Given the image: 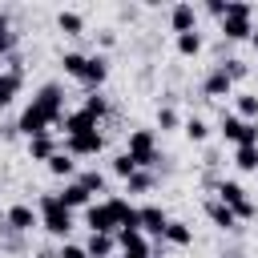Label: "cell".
Instances as JSON below:
<instances>
[{
	"label": "cell",
	"mask_w": 258,
	"mask_h": 258,
	"mask_svg": "<svg viewBox=\"0 0 258 258\" xmlns=\"http://www.w3.org/2000/svg\"><path fill=\"white\" fill-rule=\"evenodd\" d=\"M36 214H40V230L44 234L69 242V234H73V210H64L56 194H40L36 198Z\"/></svg>",
	"instance_id": "obj_1"
},
{
	"label": "cell",
	"mask_w": 258,
	"mask_h": 258,
	"mask_svg": "<svg viewBox=\"0 0 258 258\" xmlns=\"http://www.w3.org/2000/svg\"><path fill=\"white\" fill-rule=\"evenodd\" d=\"M214 198H218L222 206H230L238 222H254V218H258V202L246 194V185H242V181H230V177H222V181L214 185Z\"/></svg>",
	"instance_id": "obj_2"
},
{
	"label": "cell",
	"mask_w": 258,
	"mask_h": 258,
	"mask_svg": "<svg viewBox=\"0 0 258 258\" xmlns=\"http://www.w3.org/2000/svg\"><path fill=\"white\" fill-rule=\"evenodd\" d=\"M218 32H222L226 40H250V36H254V4L230 0L226 16L218 20Z\"/></svg>",
	"instance_id": "obj_3"
},
{
	"label": "cell",
	"mask_w": 258,
	"mask_h": 258,
	"mask_svg": "<svg viewBox=\"0 0 258 258\" xmlns=\"http://www.w3.org/2000/svg\"><path fill=\"white\" fill-rule=\"evenodd\" d=\"M125 153L137 161V169H157V133L153 129H129L125 137Z\"/></svg>",
	"instance_id": "obj_4"
},
{
	"label": "cell",
	"mask_w": 258,
	"mask_h": 258,
	"mask_svg": "<svg viewBox=\"0 0 258 258\" xmlns=\"http://www.w3.org/2000/svg\"><path fill=\"white\" fill-rule=\"evenodd\" d=\"M218 133L238 149V145H258V121H242L238 113H226L222 109V117H218Z\"/></svg>",
	"instance_id": "obj_5"
},
{
	"label": "cell",
	"mask_w": 258,
	"mask_h": 258,
	"mask_svg": "<svg viewBox=\"0 0 258 258\" xmlns=\"http://www.w3.org/2000/svg\"><path fill=\"white\" fill-rule=\"evenodd\" d=\"M28 105H36V109L52 121V129H60V121H64V85H56V81L40 85V89H36V97H32Z\"/></svg>",
	"instance_id": "obj_6"
},
{
	"label": "cell",
	"mask_w": 258,
	"mask_h": 258,
	"mask_svg": "<svg viewBox=\"0 0 258 258\" xmlns=\"http://www.w3.org/2000/svg\"><path fill=\"white\" fill-rule=\"evenodd\" d=\"M4 222H8V230L12 234H32V230H40V214H36V206L32 202H16V206H8L4 210Z\"/></svg>",
	"instance_id": "obj_7"
},
{
	"label": "cell",
	"mask_w": 258,
	"mask_h": 258,
	"mask_svg": "<svg viewBox=\"0 0 258 258\" xmlns=\"http://www.w3.org/2000/svg\"><path fill=\"white\" fill-rule=\"evenodd\" d=\"M64 153H73V157H97L101 149H105V133L97 129V133H81V137H64V145H60Z\"/></svg>",
	"instance_id": "obj_8"
},
{
	"label": "cell",
	"mask_w": 258,
	"mask_h": 258,
	"mask_svg": "<svg viewBox=\"0 0 258 258\" xmlns=\"http://www.w3.org/2000/svg\"><path fill=\"white\" fill-rule=\"evenodd\" d=\"M85 226H89V234H117V218L105 202H93L85 210Z\"/></svg>",
	"instance_id": "obj_9"
},
{
	"label": "cell",
	"mask_w": 258,
	"mask_h": 258,
	"mask_svg": "<svg viewBox=\"0 0 258 258\" xmlns=\"http://www.w3.org/2000/svg\"><path fill=\"white\" fill-rule=\"evenodd\" d=\"M202 93H206L210 101H222V97H234V81L226 77V69H222V64H214V69L206 73V81H202Z\"/></svg>",
	"instance_id": "obj_10"
},
{
	"label": "cell",
	"mask_w": 258,
	"mask_h": 258,
	"mask_svg": "<svg viewBox=\"0 0 258 258\" xmlns=\"http://www.w3.org/2000/svg\"><path fill=\"white\" fill-rule=\"evenodd\" d=\"M101 129V121L93 117V113H85V109H73V113H64V121H60V133L64 137H81V133H97Z\"/></svg>",
	"instance_id": "obj_11"
},
{
	"label": "cell",
	"mask_w": 258,
	"mask_h": 258,
	"mask_svg": "<svg viewBox=\"0 0 258 258\" xmlns=\"http://www.w3.org/2000/svg\"><path fill=\"white\" fill-rule=\"evenodd\" d=\"M169 28L181 36V32H198V8L189 4V0H177L173 8H169Z\"/></svg>",
	"instance_id": "obj_12"
},
{
	"label": "cell",
	"mask_w": 258,
	"mask_h": 258,
	"mask_svg": "<svg viewBox=\"0 0 258 258\" xmlns=\"http://www.w3.org/2000/svg\"><path fill=\"white\" fill-rule=\"evenodd\" d=\"M56 198H60L64 210H89V206H93V194H89L81 181H64V185L56 189Z\"/></svg>",
	"instance_id": "obj_13"
},
{
	"label": "cell",
	"mask_w": 258,
	"mask_h": 258,
	"mask_svg": "<svg viewBox=\"0 0 258 258\" xmlns=\"http://www.w3.org/2000/svg\"><path fill=\"white\" fill-rule=\"evenodd\" d=\"M137 214H141V234H153V238L161 242V234H165V226H169V214H165L161 206H137Z\"/></svg>",
	"instance_id": "obj_14"
},
{
	"label": "cell",
	"mask_w": 258,
	"mask_h": 258,
	"mask_svg": "<svg viewBox=\"0 0 258 258\" xmlns=\"http://www.w3.org/2000/svg\"><path fill=\"white\" fill-rule=\"evenodd\" d=\"M105 81H109V60H105L101 52H93V56H89V64H85V77H81V85H85L89 93H97Z\"/></svg>",
	"instance_id": "obj_15"
},
{
	"label": "cell",
	"mask_w": 258,
	"mask_h": 258,
	"mask_svg": "<svg viewBox=\"0 0 258 258\" xmlns=\"http://www.w3.org/2000/svg\"><path fill=\"white\" fill-rule=\"evenodd\" d=\"M44 169H48L56 181H77V157H73V153H64V149H60L56 157H48V161H44Z\"/></svg>",
	"instance_id": "obj_16"
},
{
	"label": "cell",
	"mask_w": 258,
	"mask_h": 258,
	"mask_svg": "<svg viewBox=\"0 0 258 258\" xmlns=\"http://www.w3.org/2000/svg\"><path fill=\"white\" fill-rule=\"evenodd\" d=\"M206 218H210L218 230H238V218H234V210H230V206H222L218 198H210V202H206Z\"/></svg>",
	"instance_id": "obj_17"
},
{
	"label": "cell",
	"mask_w": 258,
	"mask_h": 258,
	"mask_svg": "<svg viewBox=\"0 0 258 258\" xmlns=\"http://www.w3.org/2000/svg\"><path fill=\"white\" fill-rule=\"evenodd\" d=\"M161 242H165V246H177V250H181V246H189V242H194V226H189V222H177V218H169V226H165Z\"/></svg>",
	"instance_id": "obj_18"
},
{
	"label": "cell",
	"mask_w": 258,
	"mask_h": 258,
	"mask_svg": "<svg viewBox=\"0 0 258 258\" xmlns=\"http://www.w3.org/2000/svg\"><path fill=\"white\" fill-rule=\"evenodd\" d=\"M117 250H121V254H153V246H149V238H145L141 230H133V234L121 230V234H117Z\"/></svg>",
	"instance_id": "obj_19"
},
{
	"label": "cell",
	"mask_w": 258,
	"mask_h": 258,
	"mask_svg": "<svg viewBox=\"0 0 258 258\" xmlns=\"http://www.w3.org/2000/svg\"><path fill=\"white\" fill-rule=\"evenodd\" d=\"M85 250H89V258H113L117 254V234H89Z\"/></svg>",
	"instance_id": "obj_20"
},
{
	"label": "cell",
	"mask_w": 258,
	"mask_h": 258,
	"mask_svg": "<svg viewBox=\"0 0 258 258\" xmlns=\"http://www.w3.org/2000/svg\"><path fill=\"white\" fill-rule=\"evenodd\" d=\"M56 28H60L64 36H85V16L73 12V8H60V12H56Z\"/></svg>",
	"instance_id": "obj_21"
},
{
	"label": "cell",
	"mask_w": 258,
	"mask_h": 258,
	"mask_svg": "<svg viewBox=\"0 0 258 258\" xmlns=\"http://www.w3.org/2000/svg\"><path fill=\"white\" fill-rule=\"evenodd\" d=\"M60 153V145L52 141V133H44V137H32L28 141V157L32 161H48V157H56Z\"/></svg>",
	"instance_id": "obj_22"
},
{
	"label": "cell",
	"mask_w": 258,
	"mask_h": 258,
	"mask_svg": "<svg viewBox=\"0 0 258 258\" xmlns=\"http://www.w3.org/2000/svg\"><path fill=\"white\" fill-rule=\"evenodd\" d=\"M234 113L242 121H258V93H234Z\"/></svg>",
	"instance_id": "obj_23"
},
{
	"label": "cell",
	"mask_w": 258,
	"mask_h": 258,
	"mask_svg": "<svg viewBox=\"0 0 258 258\" xmlns=\"http://www.w3.org/2000/svg\"><path fill=\"white\" fill-rule=\"evenodd\" d=\"M20 85H24V77H20V73H8V69L0 73V109H4V105H12V97L20 93Z\"/></svg>",
	"instance_id": "obj_24"
},
{
	"label": "cell",
	"mask_w": 258,
	"mask_h": 258,
	"mask_svg": "<svg viewBox=\"0 0 258 258\" xmlns=\"http://www.w3.org/2000/svg\"><path fill=\"white\" fill-rule=\"evenodd\" d=\"M153 185H157V173H153V169H137V173L125 181V194H149Z\"/></svg>",
	"instance_id": "obj_25"
},
{
	"label": "cell",
	"mask_w": 258,
	"mask_h": 258,
	"mask_svg": "<svg viewBox=\"0 0 258 258\" xmlns=\"http://www.w3.org/2000/svg\"><path fill=\"white\" fill-rule=\"evenodd\" d=\"M234 165L242 173H258V145H238L234 149Z\"/></svg>",
	"instance_id": "obj_26"
},
{
	"label": "cell",
	"mask_w": 258,
	"mask_h": 258,
	"mask_svg": "<svg viewBox=\"0 0 258 258\" xmlns=\"http://www.w3.org/2000/svg\"><path fill=\"white\" fill-rule=\"evenodd\" d=\"M85 64H89L85 52H64V56H60V69H64V77H73V81L85 77Z\"/></svg>",
	"instance_id": "obj_27"
},
{
	"label": "cell",
	"mask_w": 258,
	"mask_h": 258,
	"mask_svg": "<svg viewBox=\"0 0 258 258\" xmlns=\"http://www.w3.org/2000/svg\"><path fill=\"white\" fill-rule=\"evenodd\" d=\"M181 133H185L189 141H198V145H202V141L210 137V125H206V117H198V113H194V117H185V121H181Z\"/></svg>",
	"instance_id": "obj_28"
},
{
	"label": "cell",
	"mask_w": 258,
	"mask_h": 258,
	"mask_svg": "<svg viewBox=\"0 0 258 258\" xmlns=\"http://www.w3.org/2000/svg\"><path fill=\"white\" fill-rule=\"evenodd\" d=\"M109 169H113V177H121V181H129V177L137 173V161H133V157H129V153L121 149V153H117V157L109 161Z\"/></svg>",
	"instance_id": "obj_29"
},
{
	"label": "cell",
	"mask_w": 258,
	"mask_h": 258,
	"mask_svg": "<svg viewBox=\"0 0 258 258\" xmlns=\"http://www.w3.org/2000/svg\"><path fill=\"white\" fill-rule=\"evenodd\" d=\"M12 52H16V32H12L8 12H0V56H12Z\"/></svg>",
	"instance_id": "obj_30"
},
{
	"label": "cell",
	"mask_w": 258,
	"mask_h": 258,
	"mask_svg": "<svg viewBox=\"0 0 258 258\" xmlns=\"http://www.w3.org/2000/svg\"><path fill=\"white\" fill-rule=\"evenodd\" d=\"M173 44H177L181 56H198L202 52V32H181V36H173Z\"/></svg>",
	"instance_id": "obj_31"
},
{
	"label": "cell",
	"mask_w": 258,
	"mask_h": 258,
	"mask_svg": "<svg viewBox=\"0 0 258 258\" xmlns=\"http://www.w3.org/2000/svg\"><path fill=\"white\" fill-rule=\"evenodd\" d=\"M77 181H81L89 194H105V185H109V177H105L101 169H85V173H77Z\"/></svg>",
	"instance_id": "obj_32"
},
{
	"label": "cell",
	"mask_w": 258,
	"mask_h": 258,
	"mask_svg": "<svg viewBox=\"0 0 258 258\" xmlns=\"http://www.w3.org/2000/svg\"><path fill=\"white\" fill-rule=\"evenodd\" d=\"M222 69H226V77H230L234 85L250 77V64H246V60H238V56H226V60H222Z\"/></svg>",
	"instance_id": "obj_33"
},
{
	"label": "cell",
	"mask_w": 258,
	"mask_h": 258,
	"mask_svg": "<svg viewBox=\"0 0 258 258\" xmlns=\"http://www.w3.org/2000/svg\"><path fill=\"white\" fill-rule=\"evenodd\" d=\"M81 109H85V113H93V117L101 121V117L109 113V101H105V97H101V89H97V93H89V97H85V105H81Z\"/></svg>",
	"instance_id": "obj_34"
},
{
	"label": "cell",
	"mask_w": 258,
	"mask_h": 258,
	"mask_svg": "<svg viewBox=\"0 0 258 258\" xmlns=\"http://www.w3.org/2000/svg\"><path fill=\"white\" fill-rule=\"evenodd\" d=\"M181 125V117H177V109H169V105H161L157 109V129H177Z\"/></svg>",
	"instance_id": "obj_35"
},
{
	"label": "cell",
	"mask_w": 258,
	"mask_h": 258,
	"mask_svg": "<svg viewBox=\"0 0 258 258\" xmlns=\"http://www.w3.org/2000/svg\"><path fill=\"white\" fill-rule=\"evenodd\" d=\"M56 258H89V250H85V242H60Z\"/></svg>",
	"instance_id": "obj_36"
},
{
	"label": "cell",
	"mask_w": 258,
	"mask_h": 258,
	"mask_svg": "<svg viewBox=\"0 0 258 258\" xmlns=\"http://www.w3.org/2000/svg\"><path fill=\"white\" fill-rule=\"evenodd\" d=\"M226 8H230V0H206V12H210V16H218V20L226 16Z\"/></svg>",
	"instance_id": "obj_37"
},
{
	"label": "cell",
	"mask_w": 258,
	"mask_h": 258,
	"mask_svg": "<svg viewBox=\"0 0 258 258\" xmlns=\"http://www.w3.org/2000/svg\"><path fill=\"white\" fill-rule=\"evenodd\" d=\"M16 133H20V129H16V121H0V137H4V141H12Z\"/></svg>",
	"instance_id": "obj_38"
},
{
	"label": "cell",
	"mask_w": 258,
	"mask_h": 258,
	"mask_svg": "<svg viewBox=\"0 0 258 258\" xmlns=\"http://www.w3.org/2000/svg\"><path fill=\"white\" fill-rule=\"evenodd\" d=\"M97 40H101L105 48H113V44H117V32H113V28H105V32H97Z\"/></svg>",
	"instance_id": "obj_39"
},
{
	"label": "cell",
	"mask_w": 258,
	"mask_h": 258,
	"mask_svg": "<svg viewBox=\"0 0 258 258\" xmlns=\"http://www.w3.org/2000/svg\"><path fill=\"white\" fill-rule=\"evenodd\" d=\"M250 44H254V52H258V28H254V36H250Z\"/></svg>",
	"instance_id": "obj_40"
},
{
	"label": "cell",
	"mask_w": 258,
	"mask_h": 258,
	"mask_svg": "<svg viewBox=\"0 0 258 258\" xmlns=\"http://www.w3.org/2000/svg\"><path fill=\"white\" fill-rule=\"evenodd\" d=\"M226 258H242V254H226Z\"/></svg>",
	"instance_id": "obj_41"
},
{
	"label": "cell",
	"mask_w": 258,
	"mask_h": 258,
	"mask_svg": "<svg viewBox=\"0 0 258 258\" xmlns=\"http://www.w3.org/2000/svg\"><path fill=\"white\" fill-rule=\"evenodd\" d=\"M20 258H32V254H20Z\"/></svg>",
	"instance_id": "obj_42"
}]
</instances>
